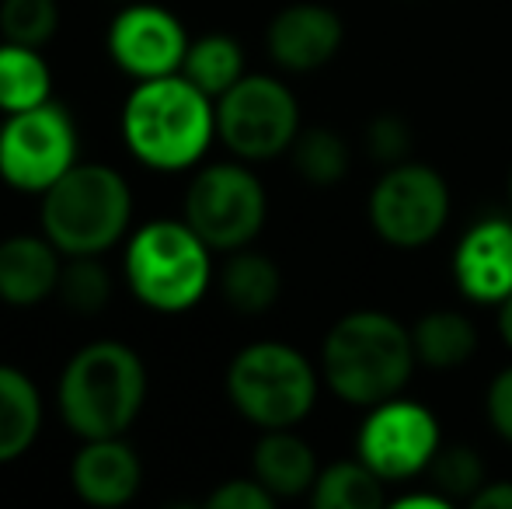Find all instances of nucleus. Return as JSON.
<instances>
[{
  "label": "nucleus",
  "mask_w": 512,
  "mask_h": 509,
  "mask_svg": "<svg viewBox=\"0 0 512 509\" xmlns=\"http://www.w3.org/2000/svg\"><path fill=\"white\" fill-rule=\"evenodd\" d=\"M129 154L154 171L196 168L216 140V102L185 74L136 81L119 116Z\"/></svg>",
  "instance_id": "obj_1"
},
{
  "label": "nucleus",
  "mask_w": 512,
  "mask_h": 509,
  "mask_svg": "<svg viewBox=\"0 0 512 509\" xmlns=\"http://www.w3.org/2000/svg\"><path fill=\"white\" fill-rule=\"evenodd\" d=\"M418 367L411 328L387 311H352L321 346V377L345 405L373 408L405 391Z\"/></svg>",
  "instance_id": "obj_2"
},
{
  "label": "nucleus",
  "mask_w": 512,
  "mask_h": 509,
  "mask_svg": "<svg viewBox=\"0 0 512 509\" xmlns=\"http://www.w3.org/2000/svg\"><path fill=\"white\" fill-rule=\"evenodd\" d=\"M147 401V367L119 339H98L67 360L56 387L60 419L81 440L126 436Z\"/></svg>",
  "instance_id": "obj_3"
},
{
  "label": "nucleus",
  "mask_w": 512,
  "mask_h": 509,
  "mask_svg": "<svg viewBox=\"0 0 512 509\" xmlns=\"http://www.w3.org/2000/svg\"><path fill=\"white\" fill-rule=\"evenodd\" d=\"M133 220V189L108 164L77 161L42 192L39 227L63 255H102L119 245Z\"/></svg>",
  "instance_id": "obj_4"
},
{
  "label": "nucleus",
  "mask_w": 512,
  "mask_h": 509,
  "mask_svg": "<svg viewBox=\"0 0 512 509\" xmlns=\"http://www.w3.org/2000/svg\"><path fill=\"white\" fill-rule=\"evenodd\" d=\"M126 286L143 307L182 314L206 297L213 283V248L189 220H150L136 227L126 245Z\"/></svg>",
  "instance_id": "obj_5"
},
{
  "label": "nucleus",
  "mask_w": 512,
  "mask_h": 509,
  "mask_svg": "<svg viewBox=\"0 0 512 509\" xmlns=\"http://www.w3.org/2000/svg\"><path fill=\"white\" fill-rule=\"evenodd\" d=\"M227 398L251 426L293 429L317 405V370L290 342H251L230 360Z\"/></svg>",
  "instance_id": "obj_6"
},
{
  "label": "nucleus",
  "mask_w": 512,
  "mask_h": 509,
  "mask_svg": "<svg viewBox=\"0 0 512 509\" xmlns=\"http://www.w3.org/2000/svg\"><path fill=\"white\" fill-rule=\"evenodd\" d=\"M300 133V105L279 77L244 74L216 98V136L241 161H272Z\"/></svg>",
  "instance_id": "obj_7"
},
{
  "label": "nucleus",
  "mask_w": 512,
  "mask_h": 509,
  "mask_svg": "<svg viewBox=\"0 0 512 509\" xmlns=\"http://www.w3.org/2000/svg\"><path fill=\"white\" fill-rule=\"evenodd\" d=\"M265 213V185L237 161L209 164L185 189V220L213 252L248 248L265 227Z\"/></svg>",
  "instance_id": "obj_8"
},
{
  "label": "nucleus",
  "mask_w": 512,
  "mask_h": 509,
  "mask_svg": "<svg viewBox=\"0 0 512 509\" xmlns=\"http://www.w3.org/2000/svg\"><path fill=\"white\" fill-rule=\"evenodd\" d=\"M77 164V126L53 98L11 112L0 123V178L11 189L42 196Z\"/></svg>",
  "instance_id": "obj_9"
},
{
  "label": "nucleus",
  "mask_w": 512,
  "mask_h": 509,
  "mask_svg": "<svg viewBox=\"0 0 512 509\" xmlns=\"http://www.w3.org/2000/svg\"><path fill=\"white\" fill-rule=\"evenodd\" d=\"M450 220V185L436 168L418 161L391 164L370 192V224L394 248H422Z\"/></svg>",
  "instance_id": "obj_10"
},
{
  "label": "nucleus",
  "mask_w": 512,
  "mask_h": 509,
  "mask_svg": "<svg viewBox=\"0 0 512 509\" xmlns=\"http://www.w3.org/2000/svg\"><path fill=\"white\" fill-rule=\"evenodd\" d=\"M443 447L436 415L408 398H387L370 408L356 436V454L384 482H405L429 471Z\"/></svg>",
  "instance_id": "obj_11"
},
{
  "label": "nucleus",
  "mask_w": 512,
  "mask_h": 509,
  "mask_svg": "<svg viewBox=\"0 0 512 509\" xmlns=\"http://www.w3.org/2000/svg\"><path fill=\"white\" fill-rule=\"evenodd\" d=\"M108 56L133 81H154V77L182 74L185 53H189V32L185 25L161 4L129 0L108 25Z\"/></svg>",
  "instance_id": "obj_12"
},
{
  "label": "nucleus",
  "mask_w": 512,
  "mask_h": 509,
  "mask_svg": "<svg viewBox=\"0 0 512 509\" xmlns=\"http://www.w3.org/2000/svg\"><path fill=\"white\" fill-rule=\"evenodd\" d=\"M345 42V25L324 4H290L269 21L265 46L279 70L286 74H314L328 67Z\"/></svg>",
  "instance_id": "obj_13"
},
{
  "label": "nucleus",
  "mask_w": 512,
  "mask_h": 509,
  "mask_svg": "<svg viewBox=\"0 0 512 509\" xmlns=\"http://www.w3.org/2000/svg\"><path fill=\"white\" fill-rule=\"evenodd\" d=\"M453 279L474 304H495L512 293V220L481 217L457 241Z\"/></svg>",
  "instance_id": "obj_14"
},
{
  "label": "nucleus",
  "mask_w": 512,
  "mask_h": 509,
  "mask_svg": "<svg viewBox=\"0 0 512 509\" xmlns=\"http://www.w3.org/2000/svg\"><path fill=\"white\" fill-rule=\"evenodd\" d=\"M70 485L88 506L115 509L136 499L143 485V464L126 436L84 440L70 461Z\"/></svg>",
  "instance_id": "obj_15"
},
{
  "label": "nucleus",
  "mask_w": 512,
  "mask_h": 509,
  "mask_svg": "<svg viewBox=\"0 0 512 509\" xmlns=\"http://www.w3.org/2000/svg\"><path fill=\"white\" fill-rule=\"evenodd\" d=\"M63 255L46 234H14L0 241V300L11 307H35L60 286Z\"/></svg>",
  "instance_id": "obj_16"
},
{
  "label": "nucleus",
  "mask_w": 512,
  "mask_h": 509,
  "mask_svg": "<svg viewBox=\"0 0 512 509\" xmlns=\"http://www.w3.org/2000/svg\"><path fill=\"white\" fill-rule=\"evenodd\" d=\"M251 471L276 499H297L314 489L317 454L293 429H262V440L251 454Z\"/></svg>",
  "instance_id": "obj_17"
},
{
  "label": "nucleus",
  "mask_w": 512,
  "mask_h": 509,
  "mask_svg": "<svg viewBox=\"0 0 512 509\" xmlns=\"http://www.w3.org/2000/svg\"><path fill=\"white\" fill-rule=\"evenodd\" d=\"M42 429V394L25 370L0 363V464L32 450Z\"/></svg>",
  "instance_id": "obj_18"
},
{
  "label": "nucleus",
  "mask_w": 512,
  "mask_h": 509,
  "mask_svg": "<svg viewBox=\"0 0 512 509\" xmlns=\"http://www.w3.org/2000/svg\"><path fill=\"white\" fill-rule=\"evenodd\" d=\"M411 342L422 367L429 370H457L478 353V328L467 314L439 307L411 325Z\"/></svg>",
  "instance_id": "obj_19"
},
{
  "label": "nucleus",
  "mask_w": 512,
  "mask_h": 509,
  "mask_svg": "<svg viewBox=\"0 0 512 509\" xmlns=\"http://www.w3.org/2000/svg\"><path fill=\"white\" fill-rule=\"evenodd\" d=\"M220 293L237 314H265L283 293V272L269 255L237 248L220 269Z\"/></svg>",
  "instance_id": "obj_20"
},
{
  "label": "nucleus",
  "mask_w": 512,
  "mask_h": 509,
  "mask_svg": "<svg viewBox=\"0 0 512 509\" xmlns=\"http://www.w3.org/2000/svg\"><path fill=\"white\" fill-rule=\"evenodd\" d=\"M53 98V74L42 49L21 42H0V112H25Z\"/></svg>",
  "instance_id": "obj_21"
},
{
  "label": "nucleus",
  "mask_w": 512,
  "mask_h": 509,
  "mask_svg": "<svg viewBox=\"0 0 512 509\" xmlns=\"http://www.w3.org/2000/svg\"><path fill=\"white\" fill-rule=\"evenodd\" d=\"M182 74L216 102L223 91H230L244 77V49H241V42H237L234 35H227V32L199 35V39L189 42Z\"/></svg>",
  "instance_id": "obj_22"
},
{
  "label": "nucleus",
  "mask_w": 512,
  "mask_h": 509,
  "mask_svg": "<svg viewBox=\"0 0 512 509\" xmlns=\"http://www.w3.org/2000/svg\"><path fill=\"white\" fill-rule=\"evenodd\" d=\"M310 503L317 509H380L387 503L384 478L359 457L356 461L328 464L324 471H317Z\"/></svg>",
  "instance_id": "obj_23"
},
{
  "label": "nucleus",
  "mask_w": 512,
  "mask_h": 509,
  "mask_svg": "<svg viewBox=\"0 0 512 509\" xmlns=\"http://www.w3.org/2000/svg\"><path fill=\"white\" fill-rule=\"evenodd\" d=\"M293 154V168L300 171L307 185L317 189H331L349 175V143L328 126H314V129H300L297 140L290 147Z\"/></svg>",
  "instance_id": "obj_24"
},
{
  "label": "nucleus",
  "mask_w": 512,
  "mask_h": 509,
  "mask_svg": "<svg viewBox=\"0 0 512 509\" xmlns=\"http://www.w3.org/2000/svg\"><path fill=\"white\" fill-rule=\"evenodd\" d=\"M56 297L63 300L67 311L91 318V314L105 311L112 300V272L98 262V255H67Z\"/></svg>",
  "instance_id": "obj_25"
},
{
  "label": "nucleus",
  "mask_w": 512,
  "mask_h": 509,
  "mask_svg": "<svg viewBox=\"0 0 512 509\" xmlns=\"http://www.w3.org/2000/svg\"><path fill=\"white\" fill-rule=\"evenodd\" d=\"M60 28L56 0H0V35L21 46H49Z\"/></svg>",
  "instance_id": "obj_26"
},
{
  "label": "nucleus",
  "mask_w": 512,
  "mask_h": 509,
  "mask_svg": "<svg viewBox=\"0 0 512 509\" xmlns=\"http://www.w3.org/2000/svg\"><path fill=\"white\" fill-rule=\"evenodd\" d=\"M432 489H439L446 499H467L471 503L481 492L485 478V461L478 457V450L457 443V447H439V454L429 464Z\"/></svg>",
  "instance_id": "obj_27"
},
{
  "label": "nucleus",
  "mask_w": 512,
  "mask_h": 509,
  "mask_svg": "<svg viewBox=\"0 0 512 509\" xmlns=\"http://www.w3.org/2000/svg\"><path fill=\"white\" fill-rule=\"evenodd\" d=\"M411 143H415V136H411V126L405 116L384 112V116L370 119V126H366V150H370L380 164H387V168L408 161Z\"/></svg>",
  "instance_id": "obj_28"
},
{
  "label": "nucleus",
  "mask_w": 512,
  "mask_h": 509,
  "mask_svg": "<svg viewBox=\"0 0 512 509\" xmlns=\"http://www.w3.org/2000/svg\"><path fill=\"white\" fill-rule=\"evenodd\" d=\"M209 509H272L276 496L258 478H230L206 496Z\"/></svg>",
  "instance_id": "obj_29"
},
{
  "label": "nucleus",
  "mask_w": 512,
  "mask_h": 509,
  "mask_svg": "<svg viewBox=\"0 0 512 509\" xmlns=\"http://www.w3.org/2000/svg\"><path fill=\"white\" fill-rule=\"evenodd\" d=\"M485 412H488V422H492L495 433H499L506 443H512V367H506L502 374H495V381L488 384Z\"/></svg>",
  "instance_id": "obj_30"
},
{
  "label": "nucleus",
  "mask_w": 512,
  "mask_h": 509,
  "mask_svg": "<svg viewBox=\"0 0 512 509\" xmlns=\"http://www.w3.org/2000/svg\"><path fill=\"white\" fill-rule=\"evenodd\" d=\"M474 509H512V482H485L471 499Z\"/></svg>",
  "instance_id": "obj_31"
},
{
  "label": "nucleus",
  "mask_w": 512,
  "mask_h": 509,
  "mask_svg": "<svg viewBox=\"0 0 512 509\" xmlns=\"http://www.w3.org/2000/svg\"><path fill=\"white\" fill-rule=\"evenodd\" d=\"M453 499H446L439 489H432V492H405V496H398L394 499V506L398 509H446Z\"/></svg>",
  "instance_id": "obj_32"
},
{
  "label": "nucleus",
  "mask_w": 512,
  "mask_h": 509,
  "mask_svg": "<svg viewBox=\"0 0 512 509\" xmlns=\"http://www.w3.org/2000/svg\"><path fill=\"white\" fill-rule=\"evenodd\" d=\"M495 325H499L502 342H506V346L512 349V293L499 304V314H495Z\"/></svg>",
  "instance_id": "obj_33"
},
{
  "label": "nucleus",
  "mask_w": 512,
  "mask_h": 509,
  "mask_svg": "<svg viewBox=\"0 0 512 509\" xmlns=\"http://www.w3.org/2000/svg\"><path fill=\"white\" fill-rule=\"evenodd\" d=\"M509 203H512V175H509Z\"/></svg>",
  "instance_id": "obj_34"
}]
</instances>
